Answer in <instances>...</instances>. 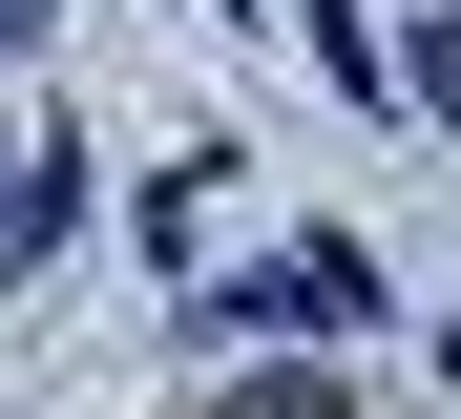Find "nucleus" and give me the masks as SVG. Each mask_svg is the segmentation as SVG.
<instances>
[{
	"instance_id": "20e7f679",
	"label": "nucleus",
	"mask_w": 461,
	"mask_h": 419,
	"mask_svg": "<svg viewBox=\"0 0 461 419\" xmlns=\"http://www.w3.org/2000/svg\"><path fill=\"white\" fill-rule=\"evenodd\" d=\"M22 22H42V0H0V42H22Z\"/></svg>"
},
{
	"instance_id": "f03ea898",
	"label": "nucleus",
	"mask_w": 461,
	"mask_h": 419,
	"mask_svg": "<svg viewBox=\"0 0 461 419\" xmlns=\"http://www.w3.org/2000/svg\"><path fill=\"white\" fill-rule=\"evenodd\" d=\"M399 84H420V105L461 126V22H420V42H399Z\"/></svg>"
},
{
	"instance_id": "f257e3e1",
	"label": "nucleus",
	"mask_w": 461,
	"mask_h": 419,
	"mask_svg": "<svg viewBox=\"0 0 461 419\" xmlns=\"http://www.w3.org/2000/svg\"><path fill=\"white\" fill-rule=\"evenodd\" d=\"M63 210H85V189H63V147L22 126V147H0V273H42V251H63Z\"/></svg>"
},
{
	"instance_id": "7ed1b4c3",
	"label": "nucleus",
	"mask_w": 461,
	"mask_h": 419,
	"mask_svg": "<svg viewBox=\"0 0 461 419\" xmlns=\"http://www.w3.org/2000/svg\"><path fill=\"white\" fill-rule=\"evenodd\" d=\"M252 419H336V398H315V378H273V398H252Z\"/></svg>"
}]
</instances>
